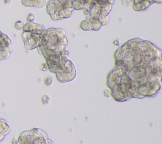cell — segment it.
Instances as JSON below:
<instances>
[{
    "label": "cell",
    "mask_w": 162,
    "mask_h": 144,
    "mask_svg": "<svg viewBox=\"0 0 162 144\" xmlns=\"http://www.w3.org/2000/svg\"><path fill=\"white\" fill-rule=\"evenodd\" d=\"M41 46L52 52H61L67 49L68 42L65 31L62 28H49L41 34Z\"/></svg>",
    "instance_id": "6da1fadb"
},
{
    "label": "cell",
    "mask_w": 162,
    "mask_h": 144,
    "mask_svg": "<svg viewBox=\"0 0 162 144\" xmlns=\"http://www.w3.org/2000/svg\"><path fill=\"white\" fill-rule=\"evenodd\" d=\"M46 5L47 13L53 20L68 19L74 10L72 0H49Z\"/></svg>",
    "instance_id": "7a4b0ae2"
},
{
    "label": "cell",
    "mask_w": 162,
    "mask_h": 144,
    "mask_svg": "<svg viewBox=\"0 0 162 144\" xmlns=\"http://www.w3.org/2000/svg\"><path fill=\"white\" fill-rule=\"evenodd\" d=\"M19 143L21 144H45L53 143L48 138L46 133L39 128H34L30 131L24 132L20 135L18 139Z\"/></svg>",
    "instance_id": "3957f363"
},
{
    "label": "cell",
    "mask_w": 162,
    "mask_h": 144,
    "mask_svg": "<svg viewBox=\"0 0 162 144\" xmlns=\"http://www.w3.org/2000/svg\"><path fill=\"white\" fill-rule=\"evenodd\" d=\"M55 73L57 79L62 83L71 81L76 76V69L74 64L68 59L60 66Z\"/></svg>",
    "instance_id": "277c9868"
},
{
    "label": "cell",
    "mask_w": 162,
    "mask_h": 144,
    "mask_svg": "<svg viewBox=\"0 0 162 144\" xmlns=\"http://www.w3.org/2000/svg\"><path fill=\"white\" fill-rule=\"evenodd\" d=\"M14 45L8 36L0 31V61L8 59L13 51Z\"/></svg>",
    "instance_id": "5b68a950"
},
{
    "label": "cell",
    "mask_w": 162,
    "mask_h": 144,
    "mask_svg": "<svg viewBox=\"0 0 162 144\" xmlns=\"http://www.w3.org/2000/svg\"><path fill=\"white\" fill-rule=\"evenodd\" d=\"M25 48L28 50H34L40 47L41 43V34L23 32L22 34Z\"/></svg>",
    "instance_id": "8992f818"
},
{
    "label": "cell",
    "mask_w": 162,
    "mask_h": 144,
    "mask_svg": "<svg viewBox=\"0 0 162 144\" xmlns=\"http://www.w3.org/2000/svg\"><path fill=\"white\" fill-rule=\"evenodd\" d=\"M45 28L43 25L34 22H30L24 24V27L23 28V32H30L38 34H42Z\"/></svg>",
    "instance_id": "52a82bcc"
},
{
    "label": "cell",
    "mask_w": 162,
    "mask_h": 144,
    "mask_svg": "<svg viewBox=\"0 0 162 144\" xmlns=\"http://www.w3.org/2000/svg\"><path fill=\"white\" fill-rule=\"evenodd\" d=\"M151 4L148 0H132V7L136 11H143L148 8Z\"/></svg>",
    "instance_id": "ba28073f"
},
{
    "label": "cell",
    "mask_w": 162,
    "mask_h": 144,
    "mask_svg": "<svg viewBox=\"0 0 162 144\" xmlns=\"http://www.w3.org/2000/svg\"><path fill=\"white\" fill-rule=\"evenodd\" d=\"M10 127L8 124L3 120L0 119V142L5 138V135L8 133Z\"/></svg>",
    "instance_id": "9c48e42d"
},
{
    "label": "cell",
    "mask_w": 162,
    "mask_h": 144,
    "mask_svg": "<svg viewBox=\"0 0 162 144\" xmlns=\"http://www.w3.org/2000/svg\"><path fill=\"white\" fill-rule=\"evenodd\" d=\"M86 19L91 22L92 30L96 31H99V29L101 28L102 24H101L100 22H99L97 19L91 17L90 15H87Z\"/></svg>",
    "instance_id": "30bf717a"
},
{
    "label": "cell",
    "mask_w": 162,
    "mask_h": 144,
    "mask_svg": "<svg viewBox=\"0 0 162 144\" xmlns=\"http://www.w3.org/2000/svg\"><path fill=\"white\" fill-rule=\"evenodd\" d=\"M80 27L84 31L92 30L91 22L89 21V20H87V19H85V20H83L82 22H81V24H80Z\"/></svg>",
    "instance_id": "8fae6325"
},
{
    "label": "cell",
    "mask_w": 162,
    "mask_h": 144,
    "mask_svg": "<svg viewBox=\"0 0 162 144\" xmlns=\"http://www.w3.org/2000/svg\"><path fill=\"white\" fill-rule=\"evenodd\" d=\"M22 3L24 6L27 7H35L37 0H22Z\"/></svg>",
    "instance_id": "7c38bea8"
},
{
    "label": "cell",
    "mask_w": 162,
    "mask_h": 144,
    "mask_svg": "<svg viewBox=\"0 0 162 144\" xmlns=\"http://www.w3.org/2000/svg\"><path fill=\"white\" fill-rule=\"evenodd\" d=\"M24 27V24L23 22L20 21V20H18L15 22V29L17 30H23V28Z\"/></svg>",
    "instance_id": "4fadbf2b"
},
{
    "label": "cell",
    "mask_w": 162,
    "mask_h": 144,
    "mask_svg": "<svg viewBox=\"0 0 162 144\" xmlns=\"http://www.w3.org/2000/svg\"><path fill=\"white\" fill-rule=\"evenodd\" d=\"M47 1L46 0H37V4L35 7L36 8H42L46 5Z\"/></svg>",
    "instance_id": "5bb4252c"
},
{
    "label": "cell",
    "mask_w": 162,
    "mask_h": 144,
    "mask_svg": "<svg viewBox=\"0 0 162 144\" xmlns=\"http://www.w3.org/2000/svg\"><path fill=\"white\" fill-rule=\"evenodd\" d=\"M35 20V15L32 13H30L28 14L27 17V20L28 22H34V20Z\"/></svg>",
    "instance_id": "9a60e30c"
},
{
    "label": "cell",
    "mask_w": 162,
    "mask_h": 144,
    "mask_svg": "<svg viewBox=\"0 0 162 144\" xmlns=\"http://www.w3.org/2000/svg\"><path fill=\"white\" fill-rule=\"evenodd\" d=\"M49 100H50V98L48 95H43L42 97V102L44 104H48L49 102Z\"/></svg>",
    "instance_id": "2e32d148"
},
{
    "label": "cell",
    "mask_w": 162,
    "mask_h": 144,
    "mask_svg": "<svg viewBox=\"0 0 162 144\" xmlns=\"http://www.w3.org/2000/svg\"><path fill=\"white\" fill-rule=\"evenodd\" d=\"M53 77L49 76V77H48V78H46L44 83H45V84H46V85L49 86L52 83V82H53Z\"/></svg>",
    "instance_id": "e0dca14e"
},
{
    "label": "cell",
    "mask_w": 162,
    "mask_h": 144,
    "mask_svg": "<svg viewBox=\"0 0 162 144\" xmlns=\"http://www.w3.org/2000/svg\"><path fill=\"white\" fill-rule=\"evenodd\" d=\"M39 68H40L41 70H42L43 71H45V70H46V69H48V66H47L46 64H43L39 66Z\"/></svg>",
    "instance_id": "ac0fdd59"
},
{
    "label": "cell",
    "mask_w": 162,
    "mask_h": 144,
    "mask_svg": "<svg viewBox=\"0 0 162 144\" xmlns=\"http://www.w3.org/2000/svg\"><path fill=\"white\" fill-rule=\"evenodd\" d=\"M113 43H114L115 45H119V43H118V41L117 40H115L114 41H113Z\"/></svg>",
    "instance_id": "d6986e66"
},
{
    "label": "cell",
    "mask_w": 162,
    "mask_h": 144,
    "mask_svg": "<svg viewBox=\"0 0 162 144\" xmlns=\"http://www.w3.org/2000/svg\"><path fill=\"white\" fill-rule=\"evenodd\" d=\"M4 2H5L6 4H8V3H10V2H11V1H10V0H5V1H4Z\"/></svg>",
    "instance_id": "ffe728a7"
}]
</instances>
